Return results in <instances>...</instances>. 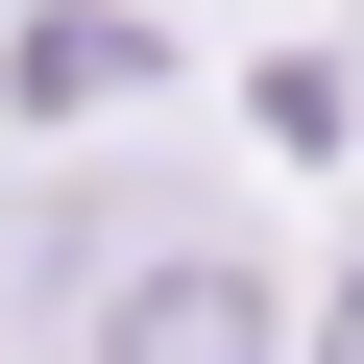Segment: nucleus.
Wrapping results in <instances>:
<instances>
[{
	"label": "nucleus",
	"mask_w": 364,
	"mask_h": 364,
	"mask_svg": "<svg viewBox=\"0 0 364 364\" xmlns=\"http://www.w3.org/2000/svg\"><path fill=\"white\" fill-rule=\"evenodd\" d=\"M73 364H291V291L243 267V243H146L122 291H97V340Z\"/></svg>",
	"instance_id": "obj_1"
},
{
	"label": "nucleus",
	"mask_w": 364,
	"mask_h": 364,
	"mask_svg": "<svg viewBox=\"0 0 364 364\" xmlns=\"http://www.w3.org/2000/svg\"><path fill=\"white\" fill-rule=\"evenodd\" d=\"M316 364H364V267H340V316H316Z\"/></svg>",
	"instance_id": "obj_2"
}]
</instances>
